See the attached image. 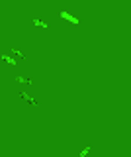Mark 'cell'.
<instances>
[{
    "instance_id": "cell-5",
    "label": "cell",
    "mask_w": 131,
    "mask_h": 157,
    "mask_svg": "<svg viewBox=\"0 0 131 157\" xmlns=\"http://www.w3.org/2000/svg\"><path fill=\"white\" fill-rule=\"evenodd\" d=\"M2 59H4L6 63H10V65H16V61H14L12 57H6V55H2Z\"/></svg>"
},
{
    "instance_id": "cell-1",
    "label": "cell",
    "mask_w": 131,
    "mask_h": 157,
    "mask_svg": "<svg viewBox=\"0 0 131 157\" xmlns=\"http://www.w3.org/2000/svg\"><path fill=\"white\" fill-rule=\"evenodd\" d=\"M61 18L69 20V22H72V24H78V20L74 18V16H71V14H69V12H61Z\"/></svg>"
},
{
    "instance_id": "cell-6",
    "label": "cell",
    "mask_w": 131,
    "mask_h": 157,
    "mask_svg": "<svg viewBox=\"0 0 131 157\" xmlns=\"http://www.w3.org/2000/svg\"><path fill=\"white\" fill-rule=\"evenodd\" d=\"M18 81H20V83H24V85H32V81H29V78H24V77H20Z\"/></svg>"
},
{
    "instance_id": "cell-3",
    "label": "cell",
    "mask_w": 131,
    "mask_h": 157,
    "mask_svg": "<svg viewBox=\"0 0 131 157\" xmlns=\"http://www.w3.org/2000/svg\"><path fill=\"white\" fill-rule=\"evenodd\" d=\"M33 26H37V28H47V24H45V22H41V20H37V18H35V20H33Z\"/></svg>"
},
{
    "instance_id": "cell-2",
    "label": "cell",
    "mask_w": 131,
    "mask_h": 157,
    "mask_svg": "<svg viewBox=\"0 0 131 157\" xmlns=\"http://www.w3.org/2000/svg\"><path fill=\"white\" fill-rule=\"evenodd\" d=\"M22 94V98H26L27 102H32V106H37V100H33L32 96H29V94H27V92H20Z\"/></svg>"
},
{
    "instance_id": "cell-4",
    "label": "cell",
    "mask_w": 131,
    "mask_h": 157,
    "mask_svg": "<svg viewBox=\"0 0 131 157\" xmlns=\"http://www.w3.org/2000/svg\"><path fill=\"white\" fill-rule=\"evenodd\" d=\"M12 51L16 53V55H18V57H20V59H24V61H26V55H24V53H22L20 49H16V47H12Z\"/></svg>"
},
{
    "instance_id": "cell-7",
    "label": "cell",
    "mask_w": 131,
    "mask_h": 157,
    "mask_svg": "<svg viewBox=\"0 0 131 157\" xmlns=\"http://www.w3.org/2000/svg\"><path fill=\"white\" fill-rule=\"evenodd\" d=\"M88 151H90V147H84V149L80 151V157H86V153H88Z\"/></svg>"
}]
</instances>
